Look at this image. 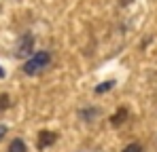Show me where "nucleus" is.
<instances>
[{"mask_svg":"<svg viewBox=\"0 0 157 152\" xmlns=\"http://www.w3.org/2000/svg\"><path fill=\"white\" fill-rule=\"evenodd\" d=\"M51 63V53L49 51H36L26 63H24V72L28 76H36L40 72H45Z\"/></svg>","mask_w":157,"mask_h":152,"instance_id":"obj_1","label":"nucleus"},{"mask_svg":"<svg viewBox=\"0 0 157 152\" xmlns=\"http://www.w3.org/2000/svg\"><path fill=\"white\" fill-rule=\"evenodd\" d=\"M15 55L19 59H26V57H32L34 55V36L32 34H24L15 47Z\"/></svg>","mask_w":157,"mask_h":152,"instance_id":"obj_2","label":"nucleus"},{"mask_svg":"<svg viewBox=\"0 0 157 152\" xmlns=\"http://www.w3.org/2000/svg\"><path fill=\"white\" fill-rule=\"evenodd\" d=\"M55 139H57V133H53V131H40L36 146H38V150H45V148H49V146L55 144Z\"/></svg>","mask_w":157,"mask_h":152,"instance_id":"obj_3","label":"nucleus"},{"mask_svg":"<svg viewBox=\"0 0 157 152\" xmlns=\"http://www.w3.org/2000/svg\"><path fill=\"white\" fill-rule=\"evenodd\" d=\"M128 116H130V112H128L125 108H121V110H117V112L110 116V125H113V127H119L121 123H125V121H128Z\"/></svg>","mask_w":157,"mask_h":152,"instance_id":"obj_4","label":"nucleus"},{"mask_svg":"<svg viewBox=\"0 0 157 152\" xmlns=\"http://www.w3.org/2000/svg\"><path fill=\"white\" fill-rule=\"evenodd\" d=\"M9 152H28V148H26V142L24 139H13L11 144H9Z\"/></svg>","mask_w":157,"mask_h":152,"instance_id":"obj_5","label":"nucleus"},{"mask_svg":"<svg viewBox=\"0 0 157 152\" xmlns=\"http://www.w3.org/2000/svg\"><path fill=\"white\" fill-rule=\"evenodd\" d=\"M115 87V80H106V82H102V85H98L96 87V93L98 95H102V93H106V91H110Z\"/></svg>","mask_w":157,"mask_h":152,"instance_id":"obj_6","label":"nucleus"},{"mask_svg":"<svg viewBox=\"0 0 157 152\" xmlns=\"http://www.w3.org/2000/svg\"><path fill=\"white\" fill-rule=\"evenodd\" d=\"M96 114H98V108H89V110H83L81 112L83 121H91V116H96Z\"/></svg>","mask_w":157,"mask_h":152,"instance_id":"obj_7","label":"nucleus"},{"mask_svg":"<svg viewBox=\"0 0 157 152\" xmlns=\"http://www.w3.org/2000/svg\"><path fill=\"white\" fill-rule=\"evenodd\" d=\"M121 152H142V146H140L138 142H134V144H128Z\"/></svg>","mask_w":157,"mask_h":152,"instance_id":"obj_8","label":"nucleus"},{"mask_svg":"<svg viewBox=\"0 0 157 152\" xmlns=\"http://www.w3.org/2000/svg\"><path fill=\"white\" fill-rule=\"evenodd\" d=\"M9 106H11V97H9L6 93H2V95H0V110H6Z\"/></svg>","mask_w":157,"mask_h":152,"instance_id":"obj_9","label":"nucleus"},{"mask_svg":"<svg viewBox=\"0 0 157 152\" xmlns=\"http://www.w3.org/2000/svg\"><path fill=\"white\" fill-rule=\"evenodd\" d=\"M4 133H6V127H4V125H0V139L4 137Z\"/></svg>","mask_w":157,"mask_h":152,"instance_id":"obj_10","label":"nucleus"},{"mask_svg":"<svg viewBox=\"0 0 157 152\" xmlns=\"http://www.w3.org/2000/svg\"><path fill=\"white\" fill-rule=\"evenodd\" d=\"M119 4L121 6H128V4H132V0H119Z\"/></svg>","mask_w":157,"mask_h":152,"instance_id":"obj_11","label":"nucleus"},{"mask_svg":"<svg viewBox=\"0 0 157 152\" xmlns=\"http://www.w3.org/2000/svg\"><path fill=\"white\" fill-rule=\"evenodd\" d=\"M0 76H4V70H2V68H0Z\"/></svg>","mask_w":157,"mask_h":152,"instance_id":"obj_12","label":"nucleus"}]
</instances>
